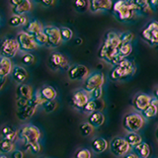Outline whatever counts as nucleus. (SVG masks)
Listing matches in <instances>:
<instances>
[{
  "mask_svg": "<svg viewBox=\"0 0 158 158\" xmlns=\"http://www.w3.org/2000/svg\"><path fill=\"white\" fill-rule=\"evenodd\" d=\"M121 44L120 33H117L115 31L108 32L105 35L104 42L98 52L99 58L111 64L113 59L118 56V49Z\"/></svg>",
  "mask_w": 158,
  "mask_h": 158,
  "instance_id": "nucleus-1",
  "label": "nucleus"
},
{
  "mask_svg": "<svg viewBox=\"0 0 158 158\" xmlns=\"http://www.w3.org/2000/svg\"><path fill=\"white\" fill-rule=\"evenodd\" d=\"M111 11L114 17L121 22H130L139 15L135 1L131 0H120L114 2Z\"/></svg>",
  "mask_w": 158,
  "mask_h": 158,
  "instance_id": "nucleus-2",
  "label": "nucleus"
},
{
  "mask_svg": "<svg viewBox=\"0 0 158 158\" xmlns=\"http://www.w3.org/2000/svg\"><path fill=\"white\" fill-rule=\"evenodd\" d=\"M136 71V65L132 60L125 58L118 63L117 65L113 66L110 72V79L113 81L126 80L132 77Z\"/></svg>",
  "mask_w": 158,
  "mask_h": 158,
  "instance_id": "nucleus-3",
  "label": "nucleus"
},
{
  "mask_svg": "<svg viewBox=\"0 0 158 158\" xmlns=\"http://www.w3.org/2000/svg\"><path fill=\"white\" fill-rule=\"evenodd\" d=\"M18 138L24 142L25 147H27L39 142L41 138V131L37 127L27 125L22 127L18 131Z\"/></svg>",
  "mask_w": 158,
  "mask_h": 158,
  "instance_id": "nucleus-4",
  "label": "nucleus"
},
{
  "mask_svg": "<svg viewBox=\"0 0 158 158\" xmlns=\"http://www.w3.org/2000/svg\"><path fill=\"white\" fill-rule=\"evenodd\" d=\"M145 125V118L140 113H130L123 117V127L127 132H138Z\"/></svg>",
  "mask_w": 158,
  "mask_h": 158,
  "instance_id": "nucleus-5",
  "label": "nucleus"
},
{
  "mask_svg": "<svg viewBox=\"0 0 158 158\" xmlns=\"http://www.w3.org/2000/svg\"><path fill=\"white\" fill-rule=\"evenodd\" d=\"M140 38L150 47H158V21H150L141 30Z\"/></svg>",
  "mask_w": 158,
  "mask_h": 158,
  "instance_id": "nucleus-6",
  "label": "nucleus"
},
{
  "mask_svg": "<svg viewBox=\"0 0 158 158\" xmlns=\"http://www.w3.org/2000/svg\"><path fill=\"white\" fill-rule=\"evenodd\" d=\"M110 151L117 157H123L131 151V147L123 137H114L110 141Z\"/></svg>",
  "mask_w": 158,
  "mask_h": 158,
  "instance_id": "nucleus-7",
  "label": "nucleus"
},
{
  "mask_svg": "<svg viewBox=\"0 0 158 158\" xmlns=\"http://www.w3.org/2000/svg\"><path fill=\"white\" fill-rule=\"evenodd\" d=\"M20 51L16 38H5L0 42V53L1 56L11 59Z\"/></svg>",
  "mask_w": 158,
  "mask_h": 158,
  "instance_id": "nucleus-8",
  "label": "nucleus"
},
{
  "mask_svg": "<svg viewBox=\"0 0 158 158\" xmlns=\"http://www.w3.org/2000/svg\"><path fill=\"white\" fill-rule=\"evenodd\" d=\"M104 82H105V76H104L103 72H92L89 74L85 79V81H84L83 90L87 93H90L95 89L102 87L104 85Z\"/></svg>",
  "mask_w": 158,
  "mask_h": 158,
  "instance_id": "nucleus-9",
  "label": "nucleus"
},
{
  "mask_svg": "<svg viewBox=\"0 0 158 158\" xmlns=\"http://www.w3.org/2000/svg\"><path fill=\"white\" fill-rule=\"evenodd\" d=\"M16 40H17L20 51H22L24 52L35 51V49H37L39 47L37 43L35 42L34 36H32V35H30V34H27L24 31L20 32L17 35Z\"/></svg>",
  "mask_w": 158,
  "mask_h": 158,
  "instance_id": "nucleus-10",
  "label": "nucleus"
},
{
  "mask_svg": "<svg viewBox=\"0 0 158 158\" xmlns=\"http://www.w3.org/2000/svg\"><path fill=\"white\" fill-rule=\"evenodd\" d=\"M44 33L46 34V36L48 38L47 47L56 48L61 43L59 28L56 26H46V27H44Z\"/></svg>",
  "mask_w": 158,
  "mask_h": 158,
  "instance_id": "nucleus-11",
  "label": "nucleus"
},
{
  "mask_svg": "<svg viewBox=\"0 0 158 158\" xmlns=\"http://www.w3.org/2000/svg\"><path fill=\"white\" fill-rule=\"evenodd\" d=\"M153 97L146 93H137L132 99V107L138 113H142L145 109L150 105Z\"/></svg>",
  "mask_w": 158,
  "mask_h": 158,
  "instance_id": "nucleus-12",
  "label": "nucleus"
},
{
  "mask_svg": "<svg viewBox=\"0 0 158 158\" xmlns=\"http://www.w3.org/2000/svg\"><path fill=\"white\" fill-rule=\"evenodd\" d=\"M67 74L70 80H83L89 75V69L83 64H74L69 67Z\"/></svg>",
  "mask_w": 158,
  "mask_h": 158,
  "instance_id": "nucleus-13",
  "label": "nucleus"
},
{
  "mask_svg": "<svg viewBox=\"0 0 158 158\" xmlns=\"http://www.w3.org/2000/svg\"><path fill=\"white\" fill-rule=\"evenodd\" d=\"M48 62L53 69H59V70H68L69 62L67 58L60 52H53L51 54Z\"/></svg>",
  "mask_w": 158,
  "mask_h": 158,
  "instance_id": "nucleus-14",
  "label": "nucleus"
},
{
  "mask_svg": "<svg viewBox=\"0 0 158 158\" xmlns=\"http://www.w3.org/2000/svg\"><path fill=\"white\" fill-rule=\"evenodd\" d=\"M89 100H90V98H89V94L84 91L83 89L74 92L73 95H72V98H71V102H72L73 107L75 109H77V110H80V111L83 110L84 106L88 103Z\"/></svg>",
  "mask_w": 158,
  "mask_h": 158,
  "instance_id": "nucleus-15",
  "label": "nucleus"
},
{
  "mask_svg": "<svg viewBox=\"0 0 158 158\" xmlns=\"http://www.w3.org/2000/svg\"><path fill=\"white\" fill-rule=\"evenodd\" d=\"M10 5L12 6L13 15H24L32 8V3L29 0H11Z\"/></svg>",
  "mask_w": 158,
  "mask_h": 158,
  "instance_id": "nucleus-16",
  "label": "nucleus"
},
{
  "mask_svg": "<svg viewBox=\"0 0 158 158\" xmlns=\"http://www.w3.org/2000/svg\"><path fill=\"white\" fill-rule=\"evenodd\" d=\"M113 3L110 0H91L89 1V10L93 13L99 11H111Z\"/></svg>",
  "mask_w": 158,
  "mask_h": 158,
  "instance_id": "nucleus-17",
  "label": "nucleus"
},
{
  "mask_svg": "<svg viewBox=\"0 0 158 158\" xmlns=\"http://www.w3.org/2000/svg\"><path fill=\"white\" fill-rule=\"evenodd\" d=\"M16 96L17 99H24V100H31L34 96L33 88L28 84H19L16 88Z\"/></svg>",
  "mask_w": 158,
  "mask_h": 158,
  "instance_id": "nucleus-18",
  "label": "nucleus"
},
{
  "mask_svg": "<svg viewBox=\"0 0 158 158\" xmlns=\"http://www.w3.org/2000/svg\"><path fill=\"white\" fill-rule=\"evenodd\" d=\"M13 70V63L11 59L0 56V79H4Z\"/></svg>",
  "mask_w": 158,
  "mask_h": 158,
  "instance_id": "nucleus-19",
  "label": "nucleus"
},
{
  "mask_svg": "<svg viewBox=\"0 0 158 158\" xmlns=\"http://www.w3.org/2000/svg\"><path fill=\"white\" fill-rule=\"evenodd\" d=\"M43 31H44L43 25L38 20H31V21L28 22L24 26V32L32 35V36H35V35H37L39 33H42Z\"/></svg>",
  "mask_w": 158,
  "mask_h": 158,
  "instance_id": "nucleus-20",
  "label": "nucleus"
},
{
  "mask_svg": "<svg viewBox=\"0 0 158 158\" xmlns=\"http://www.w3.org/2000/svg\"><path fill=\"white\" fill-rule=\"evenodd\" d=\"M104 108V102L99 99V100H89L88 103L86 104L83 108L84 113L92 114L94 112H101Z\"/></svg>",
  "mask_w": 158,
  "mask_h": 158,
  "instance_id": "nucleus-21",
  "label": "nucleus"
},
{
  "mask_svg": "<svg viewBox=\"0 0 158 158\" xmlns=\"http://www.w3.org/2000/svg\"><path fill=\"white\" fill-rule=\"evenodd\" d=\"M39 93H40V95H41V97L46 102L54 101L56 96H57V92H56V89H54L52 86H48V85L42 87L39 90Z\"/></svg>",
  "mask_w": 158,
  "mask_h": 158,
  "instance_id": "nucleus-22",
  "label": "nucleus"
},
{
  "mask_svg": "<svg viewBox=\"0 0 158 158\" xmlns=\"http://www.w3.org/2000/svg\"><path fill=\"white\" fill-rule=\"evenodd\" d=\"M108 146H109V143L108 141L103 137H96L94 138L93 141H92V150L97 153V154H100V153H103L104 151H106L108 149Z\"/></svg>",
  "mask_w": 158,
  "mask_h": 158,
  "instance_id": "nucleus-23",
  "label": "nucleus"
},
{
  "mask_svg": "<svg viewBox=\"0 0 158 158\" xmlns=\"http://www.w3.org/2000/svg\"><path fill=\"white\" fill-rule=\"evenodd\" d=\"M12 77L15 82H17L18 84H23L28 78V72L24 67L17 65L12 70Z\"/></svg>",
  "mask_w": 158,
  "mask_h": 158,
  "instance_id": "nucleus-24",
  "label": "nucleus"
},
{
  "mask_svg": "<svg viewBox=\"0 0 158 158\" xmlns=\"http://www.w3.org/2000/svg\"><path fill=\"white\" fill-rule=\"evenodd\" d=\"M132 150L138 156V158H148L151 153V148L146 142H141L138 145L132 147Z\"/></svg>",
  "mask_w": 158,
  "mask_h": 158,
  "instance_id": "nucleus-25",
  "label": "nucleus"
},
{
  "mask_svg": "<svg viewBox=\"0 0 158 158\" xmlns=\"http://www.w3.org/2000/svg\"><path fill=\"white\" fill-rule=\"evenodd\" d=\"M88 123L93 127H99L105 123V116L102 112H94L89 115Z\"/></svg>",
  "mask_w": 158,
  "mask_h": 158,
  "instance_id": "nucleus-26",
  "label": "nucleus"
},
{
  "mask_svg": "<svg viewBox=\"0 0 158 158\" xmlns=\"http://www.w3.org/2000/svg\"><path fill=\"white\" fill-rule=\"evenodd\" d=\"M140 114L144 118H152L158 115V102L156 101V99L154 97H153L150 105Z\"/></svg>",
  "mask_w": 158,
  "mask_h": 158,
  "instance_id": "nucleus-27",
  "label": "nucleus"
},
{
  "mask_svg": "<svg viewBox=\"0 0 158 158\" xmlns=\"http://www.w3.org/2000/svg\"><path fill=\"white\" fill-rule=\"evenodd\" d=\"M1 135L3 138L15 142V140L18 138V131H16L11 126H4L1 130Z\"/></svg>",
  "mask_w": 158,
  "mask_h": 158,
  "instance_id": "nucleus-28",
  "label": "nucleus"
},
{
  "mask_svg": "<svg viewBox=\"0 0 158 158\" xmlns=\"http://www.w3.org/2000/svg\"><path fill=\"white\" fill-rule=\"evenodd\" d=\"M14 148H15L14 141H11L3 137L0 138V152H1L2 154H6V153H10L14 151Z\"/></svg>",
  "mask_w": 158,
  "mask_h": 158,
  "instance_id": "nucleus-29",
  "label": "nucleus"
},
{
  "mask_svg": "<svg viewBox=\"0 0 158 158\" xmlns=\"http://www.w3.org/2000/svg\"><path fill=\"white\" fill-rule=\"evenodd\" d=\"M125 139L127 141V143L131 145V148L142 142V137L138 132H127Z\"/></svg>",
  "mask_w": 158,
  "mask_h": 158,
  "instance_id": "nucleus-30",
  "label": "nucleus"
},
{
  "mask_svg": "<svg viewBox=\"0 0 158 158\" xmlns=\"http://www.w3.org/2000/svg\"><path fill=\"white\" fill-rule=\"evenodd\" d=\"M27 22V18L24 15H13V16L9 19V25L11 27H20L25 26Z\"/></svg>",
  "mask_w": 158,
  "mask_h": 158,
  "instance_id": "nucleus-31",
  "label": "nucleus"
},
{
  "mask_svg": "<svg viewBox=\"0 0 158 158\" xmlns=\"http://www.w3.org/2000/svg\"><path fill=\"white\" fill-rule=\"evenodd\" d=\"M132 52V44H121L118 49V56L122 57L123 59L127 58L131 56Z\"/></svg>",
  "mask_w": 158,
  "mask_h": 158,
  "instance_id": "nucleus-32",
  "label": "nucleus"
},
{
  "mask_svg": "<svg viewBox=\"0 0 158 158\" xmlns=\"http://www.w3.org/2000/svg\"><path fill=\"white\" fill-rule=\"evenodd\" d=\"M79 131H80V133L82 136H89L93 132L94 127L88 122L82 123L81 125L79 126Z\"/></svg>",
  "mask_w": 158,
  "mask_h": 158,
  "instance_id": "nucleus-33",
  "label": "nucleus"
},
{
  "mask_svg": "<svg viewBox=\"0 0 158 158\" xmlns=\"http://www.w3.org/2000/svg\"><path fill=\"white\" fill-rule=\"evenodd\" d=\"M59 31H60V37H61V41L64 42H68L70 41L73 37V32L71 29H69L67 27H61L59 28Z\"/></svg>",
  "mask_w": 158,
  "mask_h": 158,
  "instance_id": "nucleus-34",
  "label": "nucleus"
},
{
  "mask_svg": "<svg viewBox=\"0 0 158 158\" xmlns=\"http://www.w3.org/2000/svg\"><path fill=\"white\" fill-rule=\"evenodd\" d=\"M73 6L78 12H85L89 8V1H85V0H76V1L73 3Z\"/></svg>",
  "mask_w": 158,
  "mask_h": 158,
  "instance_id": "nucleus-35",
  "label": "nucleus"
},
{
  "mask_svg": "<svg viewBox=\"0 0 158 158\" xmlns=\"http://www.w3.org/2000/svg\"><path fill=\"white\" fill-rule=\"evenodd\" d=\"M135 39V35L131 32H123L120 33V40L122 44H131V42Z\"/></svg>",
  "mask_w": 158,
  "mask_h": 158,
  "instance_id": "nucleus-36",
  "label": "nucleus"
},
{
  "mask_svg": "<svg viewBox=\"0 0 158 158\" xmlns=\"http://www.w3.org/2000/svg\"><path fill=\"white\" fill-rule=\"evenodd\" d=\"M35 42L37 43L38 46H47L48 44V38L46 36V34L44 33V31L42 33H39L37 35L34 36Z\"/></svg>",
  "mask_w": 158,
  "mask_h": 158,
  "instance_id": "nucleus-37",
  "label": "nucleus"
},
{
  "mask_svg": "<svg viewBox=\"0 0 158 158\" xmlns=\"http://www.w3.org/2000/svg\"><path fill=\"white\" fill-rule=\"evenodd\" d=\"M75 158H91L92 154L91 151L87 149V148H81V149H78L74 155Z\"/></svg>",
  "mask_w": 158,
  "mask_h": 158,
  "instance_id": "nucleus-38",
  "label": "nucleus"
},
{
  "mask_svg": "<svg viewBox=\"0 0 158 158\" xmlns=\"http://www.w3.org/2000/svg\"><path fill=\"white\" fill-rule=\"evenodd\" d=\"M42 107H43V109H44L46 113H52L56 109L57 103L56 101H48V102L44 103Z\"/></svg>",
  "mask_w": 158,
  "mask_h": 158,
  "instance_id": "nucleus-39",
  "label": "nucleus"
},
{
  "mask_svg": "<svg viewBox=\"0 0 158 158\" xmlns=\"http://www.w3.org/2000/svg\"><path fill=\"white\" fill-rule=\"evenodd\" d=\"M35 60H36L35 56H33L32 53H29V52L25 53L24 56H22V58H21L22 63L25 64V65H31V64H33L35 62Z\"/></svg>",
  "mask_w": 158,
  "mask_h": 158,
  "instance_id": "nucleus-40",
  "label": "nucleus"
},
{
  "mask_svg": "<svg viewBox=\"0 0 158 158\" xmlns=\"http://www.w3.org/2000/svg\"><path fill=\"white\" fill-rule=\"evenodd\" d=\"M89 94V98H90V100H99V99L102 98V95H103V88L100 87V88H97L95 90H93L92 92L88 93Z\"/></svg>",
  "mask_w": 158,
  "mask_h": 158,
  "instance_id": "nucleus-41",
  "label": "nucleus"
},
{
  "mask_svg": "<svg viewBox=\"0 0 158 158\" xmlns=\"http://www.w3.org/2000/svg\"><path fill=\"white\" fill-rule=\"evenodd\" d=\"M26 149H29L30 151H31V153H33V154H38V153L41 151V144H40L39 142L35 143V144L27 146Z\"/></svg>",
  "mask_w": 158,
  "mask_h": 158,
  "instance_id": "nucleus-42",
  "label": "nucleus"
},
{
  "mask_svg": "<svg viewBox=\"0 0 158 158\" xmlns=\"http://www.w3.org/2000/svg\"><path fill=\"white\" fill-rule=\"evenodd\" d=\"M11 158H24V153L21 150H14L11 153Z\"/></svg>",
  "mask_w": 158,
  "mask_h": 158,
  "instance_id": "nucleus-43",
  "label": "nucleus"
},
{
  "mask_svg": "<svg viewBox=\"0 0 158 158\" xmlns=\"http://www.w3.org/2000/svg\"><path fill=\"white\" fill-rule=\"evenodd\" d=\"M148 5H149L151 11H157L158 10V0H155V1H148Z\"/></svg>",
  "mask_w": 158,
  "mask_h": 158,
  "instance_id": "nucleus-44",
  "label": "nucleus"
},
{
  "mask_svg": "<svg viewBox=\"0 0 158 158\" xmlns=\"http://www.w3.org/2000/svg\"><path fill=\"white\" fill-rule=\"evenodd\" d=\"M123 158H138V156L133 151H130V152L127 153V154H126Z\"/></svg>",
  "mask_w": 158,
  "mask_h": 158,
  "instance_id": "nucleus-45",
  "label": "nucleus"
},
{
  "mask_svg": "<svg viewBox=\"0 0 158 158\" xmlns=\"http://www.w3.org/2000/svg\"><path fill=\"white\" fill-rule=\"evenodd\" d=\"M41 4L44 5V6L49 7V6H52V5H54V4H56V2L52 1V0H49V1H41Z\"/></svg>",
  "mask_w": 158,
  "mask_h": 158,
  "instance_id": "nucleus-46",
  "label": "nucleus"
},
{
  "mask_svg": "<svg viewBox=\"0 0 158 158\" xmlns=\"http://www.w3.org/2000/svg\"><path fill=\"white\" fill-rule=\"evenodd\" d=\"M153 97H154L156 99V101L158 102V87L155 88V90H154V96H153Z\"/></svg>",
  "mask_w": 158,
  "mask_h": 158,
  "instance_id": "nucleus-47",
  "label": "nucleus"
},
{
  "mask_svg": "<svg viewBox=\"0 0 158 158\" xmlns=\"http://www.w3.org/2000/svg\"><path fill=\"white\" fill-rule=\"evenodd\" d=\"M4 82H5V79L3 81H0V90L2 89V87H3V85H4Z\"/></svg>",
  "mask_w": 158,
  "mask_h": 158,
  "instance_id": "nucleus-48",
  "label": "nucleus"
},
{
  "mask_svg": "<svg viewBox=\"0 0 158 158\" xmlns=\"http://www.w3.org/2000/svg\"><path fill=\"white\" fill-rule=\"evenodd\" d=\"M155 136H156L157 140H158V127L156 128V131H155Z\"/></svg>",
  "mask_w": 158,
  "mask_h": 158,
  "instance_id": "nucleus-49",
  "label": "nucleus"
},
{
  "mask_svg": "<svg viewBox=\"0 0 158 158\" xmlns=\"http://www.w3.org/2000/svg\"><path fill=\"white\" fill-rule=\"evenodd\" d=\"M0 158H7V156L4 155V154H1V155H0Z\"/></svg>",
  "mask_w": 158,
  "mask_h": 158,
  "instance_id": "nucleus-50",
  "label": "nucleus"
},
{
  "mask_svg": "<svg viewBox=\"0 0 158 158\" xmlns=\"http://www.w3.org/2000/svg\"><path fill=\"white\" fill-rule=\"evenodd\" d=\"M0 20H1V18H0Z\"/></svg>",
  "mask_w": 158,
  "mask_h": 158,
  "instance_id": "nucleus-51",
  "label": "nucleus"
}]
</instances>
